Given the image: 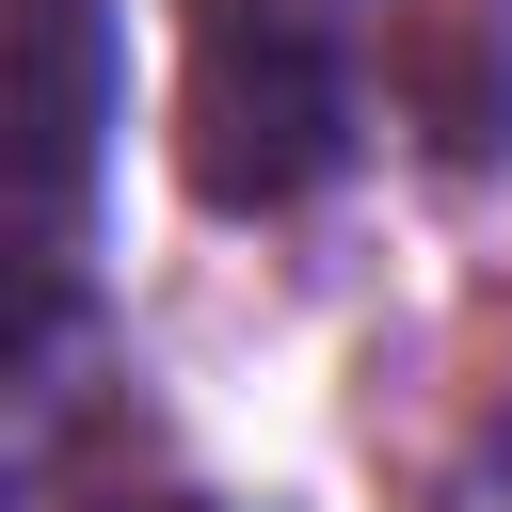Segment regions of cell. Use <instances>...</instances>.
Masks as SVG:
<instances>
[{
  "instance_id": "1",
  "label": "cell",
  "mask_w": 512,
  "mask_h": 512,
  "mask_svg": "<svg viewBox=\"0 0 512 512\" xmlns=\"http://www.w3.org/2000/svg\"><path fill=\"white\" fill-rule=\"evenodd\" d=\"M352 160V0H208L192 32V192L288 208Z\"/></svg>"
},
{
  "instance_id": "2",
  "label": "cell",
  "mask_w": 512,
  "mask_h": 512,
  "mask_svg": "<svg viewBox=\"0 0 512 512\" xmlns=\"http://www.w3.org/2000/svg\"><path fill=\"white\" fill-rule=\"evenodd\" d=\"M96 176V0H32V272L64 288Z\"/></svg>"
},
{
  "instance_id": "3",
  "label": "cell",
  "mask_w": 512,
  "mask_h": 512,
  "mask_svg": "<svg viewBox=\"0 0 512 512\" xmlns=\"http://www.w3.org/2000/svg\"><path fill=\"white\" fill-rule=\"evenodd\" d=\"M448 512H512V480H496V464H480V480H448Z\"/></svg>"
},
{
  "instance_id": "4",
  "label": "cell",
  "mask_w": 512,
  "mask_h": 512,
  "mask_svg": "<svg viewBox=\"0 0 512 512\" xmlns=\"http://www.w3.org/2000/svg\"><path fill=\"white\" fill-rule=\"evenodd\" d=\"M176 512H192V496H176Z\"/></svg>"
}]
</instances>
